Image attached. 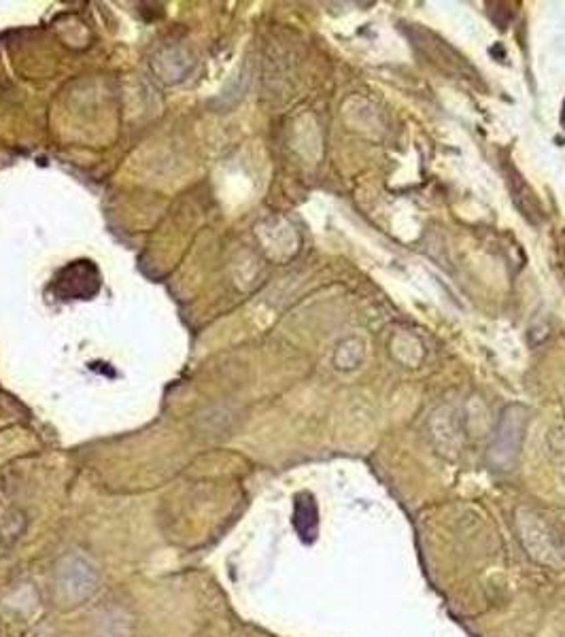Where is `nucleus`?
<instances>
[{"label": "nucleus", "mask_w": 565, "mask_h": 637, "mask_svg": "<svg viewBox=\"0 0 565 637\" xmlns=\"http://www.w3.org/2000/svg\"><path fill=\"white\" fill-rule=\"evenodd\" d=\"M525 423H527V412L521 406H510L502 415V421L497 425L493 444L489 448V461L495 467L508 469L512 465V461H514V457L521 448Z\"/></svg>", "instance_id": "nucleus-1"}, {"label": "nucleus", "mask_w": 565, "mask_h": 637, "mask_svg": "<svg viewBox=\"0 0 565 637\" xmlns=\"http://www.w3.org/2000/svg\"><path fill=\"white\" fill-rule=\"evenodd\" d=\"M293 529L304 544H312L319 534V507L310 493H298L293 501Z\"/></svg>", "instance_id": "nucleus-2"}, {"label": "nucleus", "mask_w": 565, "mask_h": 637, "mask_svg": "<svg viewBox=\"0 0 565 637\" xmlns=\"http://www.w3.org/2000/svg\"><path fill=\"white\" fill-rule=\"evenodd\" d=\"M561 125L565 127V100H563V111H561Z\"/></svg>", "instance_id": "nucleus-3"}]
</instances>
